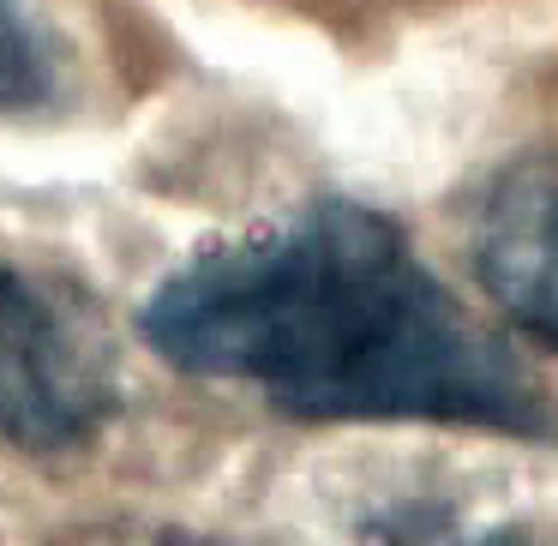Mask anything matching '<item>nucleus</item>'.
I'll list each match as a JSON object with an SVG mask.
<instances>
[{
  "label": "nucleus",
  "instance_id": "1",
  "mask_svg": "<svg viewBox=\"0 0 558 546\" xmlns=\"http://www.w3.org/2000/svg\"><path fill=\"white\" fill-rule=\"evenodd\" d=\"M169 366L294 421H397L553 445L558 402L414 253L397 217L313 198L174 265L138 313Z\"/></svg>",
  "mask_w": 558,
  "mask_h": 546
},
{
  "label": "nucleus",
  "instance_id": "2",
  "mask_svg": "<svg viewBox=\"0 0 558 546\" xmlns=\"http://www.w3.org/2000/svg\"><path fill=\"white\" fill-rule=\"evenodd\" d=\"M121 414L109 330L66 289L0 265V438L19 450H78Z\"/></svg>",
  "mask_w": 558,
  "mask_h": 546
},
{
  "label": "nucleus",
  "instance_id": "3",
  "mask_svg": "<svg viewBox=\"0 0 558 546\" xmlns=\"http://www.w3.org/2000/svg\"><path fill=\"white\" fill-rule=\"evenodd\" d=\"M469 265L529 342L558 349V150L517 157L469 210Z\"/></svg>",
  "mask_w": 558,
  "mask_h": 546
},
{
  "label": "nucleus",
  "instance_id": "4",
  "mask_svg": "<svg viewBox=\"0 0 558 546\" xmlns=\"http://www.w3.org/2000/svg\"><path fill=\"white\" fill-rule=\"evenodd\" d=\"M66 97V61L31 0H0V114H37Z\"/></svg>",
  "mask_w": 558,
  "mask_h": 546
},
{
  "label": "nucleus",
  "instance_id": "5",
  "mask_svg": "<svg viewBox=\"0 0 558 546\" xmlns=\"http://www.w3.org/2000/svg\"><path fill=\"white\" fill-rule=\"evenodd\" d=\"M373 546H558L522 522H474L450 505H390L373 517Z\"/></svg>",
  "mask_w": 558,
  "mask_h": 546
}]
</instances>
